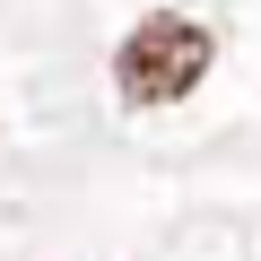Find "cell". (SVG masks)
Segmentation results:
<instances>
[{"mask_svg":"<svg viewBox=\"0 0 261 261\" xmlns=\"http://www.w3.org/2000/svg\"><path fill=\"white\" fill-rule=\"evenodd\" d=\"M209 61H218V35H209L200 18L157 9V18H140V27L122 35L113 87H122L130 105H174V96H192V87L209 79Z\"/></svg>","mask_w":261,"mask_h":261,"instance_id":"obj_1","label":"cell"}]
</instances>
